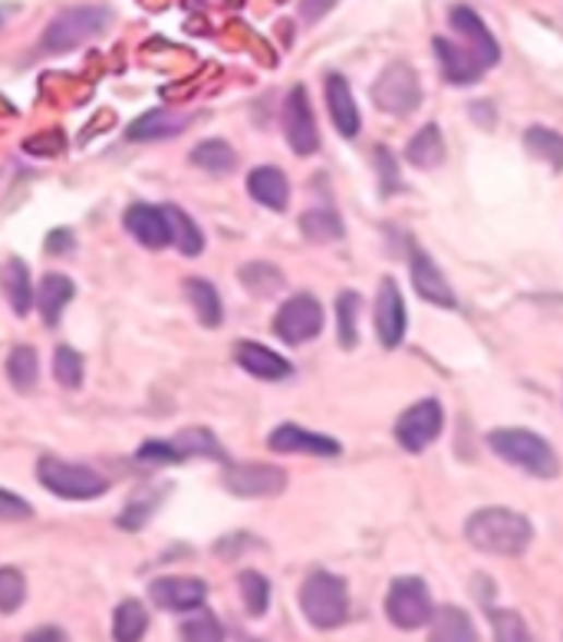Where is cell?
Returning a JSON list of instances; mask_svg holds the SVG:
<instances>
[{
  "label": "cell",
  "mask_w": 563,
  "mask_h": 642,
  "mask_svg": "<svg viewBox=\"0 0 563 642\" xmlns=\"http://www.w3.org/2000/svg\"><path fill=\"white\" fill-rule=\"evenodd\" d=\"M375 162H380L383 168V194H393L399 191V175H396V162H393V152L386 145L375 148Z\"/></svg>",
  "instance_id": "obj_44"
},
{
  "label": "cell",
  "mask_w": 563,
  "mask_h": 642,
  "mask_svg": "<svg viewBox=\"0 0 563 642\" xmlns=\"http://www.w3.org/2000/svg\"><path fill=\"white\" fill-rule=\"evenodd\" d=\"M24 639H31V642H34V639H67V635H63L60 629H50V632L44 629V632H27Z\"/></svg>",
  "instance_id": "obj_46"
},
{
  "label": "cell",
  "mask_w": 563,
  "mask_h": 642,
  "mask_svg": "<svg viewBox=\"0 0 563 642\" xmlns=\"http://www.w3.org/2000/svg\"><path fill=\"white\" fill-rule=\"evenodd\" d=\"M175 445L188 455H199V459H215V462H225V449L218 445V439L212 432H205V428H184V432L175 436Z\"/></svg>",
  "instance_id": "obj_34"
},
{
  "label": "cell",
  "mask_w": 563,
  "mask_h": 642,
  "mask_svg": "<svg viewBox=\"0 0 563 642\" xmlns=\"http://www.w3.org/2000/svg\"><path fill=\"white\" fill-rule=\"evenodd\" d=\"M300 228L310 241H339L343 238V222L336 218V211L330 207H313L300 218Z\"/></svg>",
  "instance_id": "obj_33"
},
{
  "label": "cell",
  "mask_w": 563,
  "mask_h": 642,
  "mask_svg": "<svg viewBox=\"0 0 563 642\" xmlns=\"http://www.w3.org/2000/svg\"><path fill=\"white\" fill-rule=\"evenodd\" d=\"M27 599V580L17 567H0V613L11 616Z\"/></svg>",
  "instance_id": "obj_36"
},
{
  "label": "cell",
  "mask_w": 563,
  "mask_h": 642,
  "mask_svg": "<svg viewBox=\"0 0 563 642\" xmlns=\"http://www.w3.org/2000/svg\"><path fill=\"white\" fill-rule=\"evenodd\" d=\"M225 488L238 498H274L287 488V475L274 465H231Z\"/></svg>",
  "instance_id": "obj_12"
},
{
  "label": "cell",
  "mask_w": 563,
  "mask_h": 642,
  "mask_svg": "<svg viewBox=\"0 0 563 642\" xmlns=\"http://www.w3.org/2000/svg\"><path fill=\"white\" fill-rule=\"evenodd\" d=\"M238 586H241V599H244V609L251 616H264L267 613V603H271V580L257 570H244L238 576Z\"/></svg>",
  "instance_id": "obj_35"
},
{
  "label": "cell",
  "mask_w": 563,
  "mask_h": 642,
  "mask_svg": "<svg viewBox=\"0 0 563 642\" xmlns=\"http://www.w3.org/2000/svg\"><path fill=\"white\" fill-rule=\"evenodd\" d=\"M488 445L498 459H504L507 465H514L534 478H556L560 475L556 452L537 432H527V428H494V432L488 436Z\"/></svg>",
  "instance_id": "obj_2"
},
{
  "label": "cell",
  "mask_w": 563,
  "mask_h": 642,
  "mask_svg": "<svg viewBox=\"0 0 563 642\" xmlns=\"http://www.w3.org/2000/svg\"><path fill=\"white\" fill-rule=\"evenodd\" d=\"M208 596L205 580L195 576H158L148 583V599L165 613H195Z\"/></svg>",
  "instance_id": "obj_10"
},
{
  "label": "cell",
  "mask_w": 563,
  "mask_h": 642,
  "mask_svg": "<svg viewBox=\"0 0 563 642\" xmlns=\"http://www.w3.org/2000/svg\"><path fill=\"white\" fill-rule=\"evenodd\" d=\"M27 518H34V508L21 495L0 488V521L11 524V521H27Z\"/></svg>",
  "instance_id": "obj_42"
},
{
  "label": "cell",
  "mask_w": 563,
  "mask_h": 642,
  "mask_svg": "<svg viewBox=\"0 0 563 642\" xmlns=\"http://www.w3.org/2000/svg\"><path fill=\"white\" fill-rule=\"evenodd\" d=\"M76 297V284L67 277V274H47L37 287V307H40V317L47 326H57L67 304Z\"/></svg>",
  "instance_id": "obj_23"
},
{
  "label": "cell",
  "mask_w": 563,
  "mask_h": 642,
  "mask_svg": "<svg viewBox=\"0 0 563 642\" xmlns=\"http://www.w3.org/2000/svg\"><path fill=\"white\" fill-rule=\"evenodd\" d=\"M184 297H188V304L195 307V313H199V323H202V326H208V330L221 326V320H225V307H221V297H218V290H215V284H212V281L188 277V281H184Z\"/></svg>",
  "instance_id": "obj_25"
},
{
  "label": "cell",
  "mask_w": 563,
  "mask_h": 642,
  "mask_svg": "<svg viewBox=\"0 0 563 642\" xmlns=\"http://www.w3.org/2000/svg\"><path fill=\"white\" fill-rule=\"evenodd\" d=\"M491 626L498 639H530L524 619L517 613H504V609H491Z\"/></svg>",
  "instance_id": "obj_41"
},
{
  "label": "cell",
  "mask_w": 563,
  "mask_h": 642,
  "mask_svg": "<svg viewBox=\"0 0 563 642\" xmlns=\"http://www.w3.org/2000/svg\"><path fill=\"white\" fill-rule=\"evenodd\" d=\"M37 482L63 501H93L109 491V482L99 472H93L89 465L63 462L57 455H44L37 462Z\"/></svg>",
  "instance_id": "obj_3"
},
{
  "label": "cell",
  "mask_w": 563,
  "mask_h": 642,
  "mask_svg": "<svg viewBox=\"0 0 563 642\" xmlns=\"http://www.w3.org/2000/svg\"><path fill=\"white\" fill-rule=\"evenodd\" d=\"M372 99H375V106L393 112V116H409L422 99L416 70L406 63H390L386 73L372 83Z\"/></svg>",
  "instance_id": "obj_9"
},
{
  "label": "cell",
  "mask_w": 563,
  "mask_h": 642,
  "mask_svg": "<svg viewBox=\"0 0 563 642\" xmlns=\"http://www.w3.org/2000/svg\"><path fill=\"white\" fill-rule=\"evenodd\" d=\"M188 122H192V116H175L168 109H148L125 129V139L129 142H161V139L184 132Z\"/></svg>",
  "instance_id": "obj_21"
},
{
  "label": "cell",
  "mask_w": 563,
  "mask_h": 642,
  "mask_svg": "<svg viewBox=\"0 0 563 642\" xmlns=\"http://www.w3.org/2000/svg\"><path fill=\"white\" fill-rule=\"evenodd\" d=\"M386 613L399 629H419L432 619L435 606H432V593L426 586V580L419 576H399L390 586L386 596Z\"/></svg>",
  "instance_id": "obj_6"
},
{
  "label": "cell",
  "mask_w": 563,
  "mask_h": 642,
  "mask_svg": "<svg viewBox=\"0 0 563 642\" xmlns=\"http://www.w3.org/2000/svg\"><path fill=\"white\" fill-rule=\"evenodd\" d=\"M53 376L63 389H80L83 385V356L70 346H60L53 356Z\"/></svg>",
  "instance_id": "obj_39"
},
{
  "label": "cell",
  "mask_w": 563,
  "mask_h": 642,
  "mask_svg": "<svg viewBox=\"0 0 563 642\" xmlns=\"http://www.w3.org/2000/svg\"><path fill=\"white\" fill-rule=\"evenodd\" d=\"M524 148L534 158H543L550 168H563V135H556L553 129L543 126H530L524 132Z\"/></svg>",
  "instance_id": "obj_31"
},
{
  "label": "cell",
  "mask_w": 563,
  "mask_h": 642,
  "mask_svg": "<svg viewBox=\"0 0 563 642\" xmlns=\"http://www.w3.org/2000/svg\"><path fill=\"white\" fill-rule=\"evenodd\" d=\"M448 21H452V31L465 40V47L478 57L481 67H494L498 63V57H501L498 40L491 37V31L481 24V17L471 8H452Z\"/></svg>",
  "instance_id": "obj_15"
},
{
  "label": "cell",
  "mask_w": 563,
  "mask_h": 642,
  "mask_svg": "<svg viewBox=\"0 0 563 642\" xmlns=\"http://www.w3.org/2000/svg\"><path fill=\"white\" fill-rule=\"evenodd\" d=\"M158 504H161V498L155 495V491H145V495H135L129 504H125V511L119 514V527L122 531H142L145 524H148V518L158 511Z\"/></svg>",
  "instance_id": "obj_37"
},
{
  "label": "cell",
  "mask_w": 563,
  "mask_h": 642,
  "mask_svg": "<svg viewBox=\"0 0 563 642\" xmlns=\"http://www.w3.org/2000/svg\"><path fill=\"white\" fill-rule=\"evenodd\" d=\"M432 639H462V642H471L475 639V626L471 619L455 609V606H442L432 613Z\"/></svg>",
  "instance_id": "obj_32"
},
{
  "label": "cell",
  "mask_w": 563,
  "mask_h": 642,
  "mask_svg": "<svg viewBox=\"0 0 563 642\" xmlns=\"http://www.w3.org/2000/svg\"><path fill=\"white\" fill-rule=\"evenodd\" d=\"M267 445L280 455H339V442L336 439H326V436H316V432H307V428L300 425H280L271 432Z\"/></svg>",
  "instance_id": "obj_16"
},
{
  "label": "cell",
  "mask_w": 563,
  "mask_h": 642,
  "mask_svg": "<svg viewBox=\"0 0 563 642\" xmlns=\"http://www.w3.org/2000/svg\"><path fill=\"white\" fill-rule=\"evenodd\" d=\"M109 11L106 8H70L60 17L50 21V27L44 31V50L47 54H70L83 44H89L93 37H99L109 27Z\"/></svg>",
  "instance_id": "obj_5"
},
{
  "label": "cell",
  "mask_w": 563,
  "mask_h": 642,
  "mask_svg": "<svg viewBox=\"0 0 563 642\" xmlns=\"http://www.w3.org/2000/svg\"><path fill=\"white\" fill-rule=\"evenodd\" d=\"M235 359L244 372H251L254 379H267V382H280L294 372V366L280 353H274L261 343H248V340L235 346Z\"/></svg>",
  "instance_id": "obj_17"
},
{
  "label": "cell",
  "mask_w": 563,
  "mask_h": 642,
  "mask_svg": "<svg viewBox=\"0 0 563 642\" xmlns=\"http://www.w3.org/2000/svg\"><path fill=\"white\" fill-rule=\"evenodd\" d=\"M356 320H359V297L356 294H339V300H336V323H339V346L343 349H352L356 340H359Z\"/></svg>",
  "instance_id": "obj_38"
},
{
  "label": "cell",
  "mask_w": 563,
  "mask_h": 642,
  "mask_svg": "<svg viewBox=\"0 0 563 642\" xmlns=\"http://www.w3.org/2000/svg\"><path fill=\"white\" fill-rule=\"evenodd\" d=\"M406 162L416 165V168H426V171L429 168H439L445 162V139H442V132H439L435 122H429V126L419 129V135L406 148Z\"/></svg>",
  "instance_id": "obj_26"
},
{
  "label": "cell",
  "mask_w": 563,
  "mask_h": 642,
  "mask_svg": "<svg viewBox=\"0 0 563 642\" xmlns=\"http://www.w3.org/2000/svg\"><path fill=\"white\" fill-rule=\"evenodd\" d=\"M375 333L386 349H396L406 336V304L393 277H383L380 294H375Z\"/></svg>",
  "instance_id": "obj_14"
},
{
  "label": "cell",
  "mask_w": 563,
  "mask_h": 642,
  "mask_svg": "<svg viewBox=\"0 0 563 642\" xmlns=\"http://www.w3.org/2000/svg\"><path fill=\"white\" fill-rule=\"evenodd\" d=\"M178 635H181V639H212V642H218V639H221L225 632L218 629V622H215L212 616H202V619H192V622H184Z\"/></svg>",
  "instance_id": "obj_43"
},
{
  "label": "cell",
  "mask_w": 563,
  "mask_h": 642,
  "mask_svg": "<svg viewBox=\"0 0 563 642\" xmlns=\"http://www.w3.org/2000/svg\"><path fill=\"white\" fill-rule=\"evenodd\" d=\"M320 330H323V307L310 294H294L274 317V333L290 346L310 343L313 336H320Z\"/></svg>",
  "instance_id": "obj_8"
},
{
  "label": "cell",
  "mask_w": 563,
  "mask_h": 642,
  "mask_svg": "<svg viewBox=\"0 0 563 642\" xmlns=\"http://www.w3.org/2000/svg\"><path fill=\"white\" fill-rule=\"evenodd\" d=\"M412 284H416V290H419V297H426L429 304H435V307H458V300H455V290L448 287V281H445V274L439 271V264L429 258V254H422V251H416L412 254Z\"/></svg>",
  "instance_id": "obj_19"
},
{
  "label": "cell",
  "mask_w": 563,
  "mask_h": 642,
  "mask_svg": "<svg viewBox=\"0 0 563 642\" xmlns=\"http://www.w3.org/2000/svg\"><path fill=\"white\" fill-rule=\"evenodd\" d=\"M168 214V225H171V245L184 254V258H199L205 251V238L199 231V225L188 218V214L175 204H161Z\"/></svg>",
  "instance_id": "obj_27"
},
{
  "label": "cell",
  "mask_w": 563,
  "mask_h": 642,
  "mask_svg": "<svg viewBox=\"0 0 563 642\" xmlns=\"http://www.w3.org/2000/svg\"><path fill=\"white\" fill-rule=\"evenodd\" d=\"M122 228L148 251H161L171 245V225L165 207L155 204H129L122 214Z\"/></svg>",
  "instance_id": "obj_13"
},
{
  "label": "cell",
  "mask_w": 563,
  "mask_h": 642,
  "mask_svg": "<svg viewBox=\"0 0 563 642\" xmlns=\"http://www.w3.org/2000/svg\"><path fill=\"white\" fill-rule=\"evenodd\" d=\"M435 54H439L442 73H445L448 83H455V86H471V83H478V76H481L484 67L478 63V57H475L465 44H452V40H445V37H435Z\"/></svg>",
  "instance_id": "obj_18"
},
{
  "label": "cell",
  "mask_w": 563,
  "mask_h": 642,
  "mask_svg": "<svg viewBox=\"0 0 563 642\" xmlns=\"http://www.w3.org/2000/svg\"><path fill=\"white\" fill-rule=\"evenodd\" d=\"M148 629V609L139 599H122L112 613V635L119 642H139Z\"/></svg>",
  "instance_id": "obj_28"
},
{
  "label": "cell",
  "mask_w": 563,
  "mask_h": 642,
  "mask_svg": "<svg viewBox=\"0 0 563 642\" xmlns=\"http://www.w3.org/2000/svg\"><path fill=\"white\" fill-rule=\"evenodd\" d=\"M73 235L67 231V228H57V231H50V238H47V251L50 254H67V251H73Z\"/></svg>",
  "instance_id": "obj_45"
},
{
  "label": "cell",
  "mask_w": 563,
  "mask_h": 642,
  "mask_svg": "<svg viewBox=\"0 0 563 642\" xmlns=\"http://www.w3.org/2000/svg\"><path fill=\"white\" fill-rule=\"evenodd\" d=\"M442 425H445L442 405H439L435 399H422V402L409 405V408L399 415V421H396V442H399L406 452L419 455V452H426V449L442 436Z\"/></svg>",
  "instance_id": "obj_7"
},
{
  "label": "cell",
  "mask_w": 563,
  "mask_h": 642,
  "mask_svg": "<svg viewBox=\"0 0 563 642\" xmlns=\"http://www.w3.org/2000/svg\"><path fill=\"white\" fill-rule=\"evenodd\" d=\"M284 132H287V142L297 155H313L320 148L316 119H313V109H310L303 86H294L284 103Z\"/></svg>",
  "instance_id": "obj_11"
},
{
  "label": "cell",
  "mask_w": 563,
  "mask_h": 642,
  "mask_svg": "<svg viewBox=\"0 0 563 642\" xmlns=\"http://www.w3.org/2000/svg\"><path fill=\"white\" fill-rule=\"evenodd\" d=\"M300 609L310 619V626L316 629H336L346 613H349V596H346V583L336 573H310L300 586Z\"/></svg>",
  "instance_id": "obj_4"
},
{
  "label": "cell",
  "mask_w": 563,
  "mask_h": 642,
  "mask_svg": "<svg viewBox=\"0 0 563 642\" xmlns=\"http://www.w3.org/2000/svg\"><path fill=\"white\" fill-rule=\"evenodd\" d=\"M192 165H199V168L208 171V175H228V171H235L238 155H235V148H231L228 142L208 139V142H199V145L192 148Z\"/></svg>",
  "instance_id": "obj_29"
},
{
  "label": "cell",
  "mask_w": 563,
  "mask_h": 642,
  "mask_svg": "<svg viewBox=\"0 0 563 642\" xmlns=\"http://www.w3.org/2000/svg\"><path fill=\"white\" fill-rule=\"evenodd\" d=\"M326 106H330V119H333L336 132L343 139H356L362 122H359V109L352 103V93H349V86L339 73L326 76Z\"/></svg>",
  "instance_id": "obj_20"
},
{
  "label": "cell",
  "mask_w": 563,
  "mask_h": 642,
  "mask_svg": "<svg viewBox=\"0 0 563 642\" xmlns=\"http://www.w3.org/2000/svg\"><path fill=\"white\" fill-rule=\"evenodd\" d=\"M4 297H8V304L17 317H27L31 307L37 304V287L31 284V271L17 258H11L4 264Z\"/></svg>",
  "instance_id": "obj_24"
},
{
  "label": "cell",
  "mask_w": 563,
  "mask_h": 642,
  "mask_svg": "<svg viewBox=\"0 0 563 642\" xmlns=\"http://www.w3.org/2000/svg\"><path fill=\"white\" fill-rule=\"evenodd\" d=\"M135 459H139L142 465H175V462H184V452L175 445V439H171V442L148 439V442L135 452Z\"/></svg>",
  "instance_id": "obj_40"
},
{
  "label": "cell",
  "mask_w": 563,
  "mask_h": 642,
  "mask_svg": "<svg viewBox=\"0 0 563 642\" xmlns=\"http://www.w3.org/2000/svg\"><path fill=\"white\" fill-rule=\"evenodd\" d=\"M465 537L475 550L498 554V557H520L534 540V527L524 514L511 508H481L468 518Z\"/></svg>",
  "instance_id": "obj_1"
},
{
  "label": "cell",
  "mask_w": 563,
  "mask_h": 642,
  "mask_svg": "<svg viewBox=\"0 0 563 642\" xmlns=\"http://www.w3.org/2000/svg\"><path fill=\"white\" fill-rule=\"evenodd\" d=\"M8 379L17 392H31L37 389V379H40V359H37V349L34 346H17L11 349L8 356Z\"/></svg>",
  "instance_id": "obj_30"
},
{
  "label": "cell",
  "mask_w": 563,
  "mask_h": 642,
  "mask_svg": "<svg viewBox=\"0 0 563 642\" xmlns=\"http://www.w3.org/2000/svg\"><path fill=\"white\" fill-rule=\"evenodd\" d=\"M248 194H251L257 204L271 207V211H284L287 201H290V181H287V175H284L280 168L261 165V168H254V171L248 175Z\"/></svg>",
  "instance_id": "obj_22"
}]
</instances>
